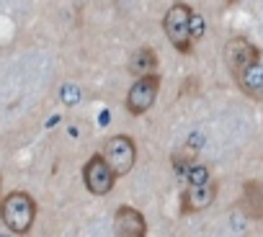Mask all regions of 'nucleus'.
<instances>
[{
  "mask_svg": "<svg viewBox=\"0 0 263 237\" xmlns=\"http://www.w3.org/2000/svg\"><path fill=\"white\" fill-rule=\"evenodd\" d=\"M224 65L237 83L250 67L260 65V49L248 36H232L224 44Z\"/></svg>",
  "mask_w": 263,
  "mask_h": 237,
  "instance_id": "3",
  "label": "nucleus"
},
{
  "mask_svg": "<svg viewBox=\"0 0 263 237\" xmlns=\"http://www.w3.org/2000/svg\"><path fill=\"white\" fill-rule=\"evenodd\" d=\"M237 88H240L245 95H250V98H255V101H263V65L250 67V70L237 80Z\"/></svg>",
  "mask_w": 263,
  "mask_h": 237,
  "instance_id": "11",
  "label": "nucleus"
},
{
  "mask_svg": "<svg viewBox=\"0 0 263 237\" xmlns=\"http://www.w3.org/2000/svg\"><path fill=\"white\" fill-rule=\"evenodd\" d=\"M204 36V21L199 16H191V42H199Z\"/></svg>",
  "mask_w": 263,
  "mask_h": 237,
  "instance_id": "13",
  "label": "nucleus"
},
{
  "mask_svg": "<svg viewBox=\"0 0 263 237\" xmlns=\"http://www.w3.org/2000/svg\"><path fill=\"white\" fill-rule=\"evenodd\" d=\"M101 155L108 163V168L114 170V175L124 178L137 163V145H135V140H132L129 134H116V137H111L106 142Z\"/></svg>",
  "mask_w": 263,
  "mask_h": 237,
  "instance_id": "4",
  "label": "nucleus"
},
{
  "mask_svg": "<svg viewBox=\"0 0 263 237\" xmlns=\"http://www.w3.org/2000/svg\"><path fill=\"white\" fill-rule=\"evenodd\" d=\"M217 191H219V183L214 178L209 183H204V186H186V191L181 193L178 211L183 216H189V214H196L201 209H209L214 204V199H217Z\"/></svg>",
  "mask_w": 263,
  "mask_h": 237,
  "instance_id": "7",
  "label": "nucleus"
},
{
  "mask_svg": "<svg viewBox=\"0 0 263 237\" xmlns=\"http://www.w3.org/2000/svg\"><path fill=\"white\" fill-rule=\"evenodd\" d=\"M0 219L13 234H26L36 219V201L26 191H13L0 204Z\"/></svg>",
  "mask_w": 263,
  "mask_h": 237,
  "instance_id": "1",
  "label": "nucleus"
},
{
  "mask_svg": "<svg viewBox=\"0 0 263 237\" xmlns=\"http://www.w3.org/2000/svg\"><path fill=\"white\" fill-rule=\"evenodd\" d=\"M160 93V72H153L147 77L135 80V85L126 93V111L132 116H142L155 106V98Z\"/></svg>",
  "mask_w": 263,
  "mask_h": 237,
  "instance_id": "5",
  "label": "nucleus"
},
{
  "mask_svg": "<svg viewBox=\"0 0 263 237\" xmlns=\"http://www.w3.org/2000/svg\"><path fill=\"white\" fill-rule=\"evenodd\" d=\"M0 237H6V234H0Z\"/></svg>",
  "mask_w": 263,
  "mask_h": 237,
  "instance_id": "15",
  "label": "nucleus"
},
{
  "mask_svg": "<svg viewBox=\"0 0 263 237\" xmlns=\"http://www.w3.org/2000/svg\"><path fill=\"white\" fill-rule=\"evenodd\" d=\"M235 3H240V0H227V6H235Z\"/></svg>",
  "mask_w": 263,
  "mask_h": 237,
  "instance_id": "14",
  "label": "nucleus"
},
{
  "mask_svg": "<svg viewBox=\"0 0 263 237\" xmlns=\"http://www.w3.org/2000/svg\"><path fill=\"white\" fill-rule=\"evenodd\" d=\"M242 211L248 219L253 222H263V183L250 178L242 183V201H240Z\"/></svg>",
  "mask_w": 263,
  "mask_h": 237,
  "instance_id": "9",
  "label": "nucleus"
},
{
  "mask_svg": "<svg viewBox=\"0 0 263 237\" xmlns=\"http://www.w3.org/2000/svg\"><path fill=\"white\" fill-rule=\"evenodd\" d=\"M126 70H129V75H135L137 80L158 72V54H155V49L153 47H140L137 52H132V57L126 62Z\"/></svg>",
  "mask_w": 263,
  "mask_h": 237,
  "instance_id": "10",
  "label": "nucleus"
},
{
  "mask_svg": "<svg viewBox=\"0 0 263 237\" xmlns=\"http://www.w3.org/2000/svg\"><path fill=\"white\" fill-rule=\"evenodd\" d=\"M191 6L186 3H173L163 18V29L168 42L181 52V54H191L194 52V42H191Z\"/></svg>",
  "mask_w": 263,
  "mask_h": 237,
  "instance_id": "2",
  "label": "nucleus"
},
{
  "mask_svg": "<svg viewBox=\"0 0 263 237\" xmlns=\"http://www.w3.org/2000/svg\"><path fill=\"white\" fill-rule=\"evenodd\" d=\"M83 183H85V188L93 193V196H106V193H111V188H114V183H116V175H114V170L108 168V163L103 160V155H93V157H88V163L83 165Z\"/></svg>",
  "mask_w": 263,
  "mask_h": 237,
  "instance_id": "6",
  "label": "nucleus"
},
{
  "mask_svg": "<svg viewBox=\"0 0 263 237\" xmlns=\"http://www.w3.org/2000/svg\"><path fill=\"white\" fill-rule=\"evenodd\" d=\"M114 234L116 237H147V219L135 206H119L114 214Z\"/></svg>",
  "mask_w": 263,
  "mask_h": 237,
  "instance_id": "8",
  "label": "nucleus"
},
{
  "mask_svg": "<svg viewBox=\"0 0 263 237\" xmlns=\"http://www.w3.org/2000/svg\"><path fill=\"white\" fill-rule=\"evenodd\" d=\"M209 181H212L209 165H194V168L186 173V183H189V186H204V183H209Z\"/></svg>",
  "mask_w": 263,
  "mask_h": 237,
  "instance_id": "12",
  "label": "nucleus"
}]
</instances>
